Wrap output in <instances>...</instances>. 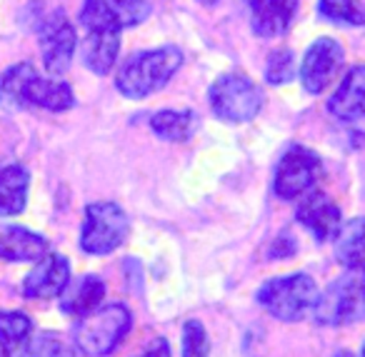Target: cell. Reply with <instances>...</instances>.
<instances>
[{"label": "cell", "mask_w": 365, "mask_h": 357, "mask_svg": "<svg viewBox=\"0 0 365 357\" xmlns=\"http://www.w3.org/2000/svg\"><path fill=\"white\" fill-rule=\"evenodd\" d=\"M0 105H36L53 113H63L76 105V95L66 81H48V78L38 76L31 63H21L0 76Z\"/></svg>", "instance_id": "obj_1"}, {"label": "cell", "mask_w": 365, "mask_h": 357, "mask_svg": "<svg viewBox=\"0 0 365 357\" xmlns=\"http://www.w3.org/2000/svg\"><path fill=\"white\" fill-rule=\"evenodd\" d=\"M182 66V53L175 46H163L155 51L135 53L120 66L115 78V88L130 100L150 95L160 90Z\"/></svg>", "instance_id": "obj_2"}, {"label": "cell", "mask_w": 365, "mask_h": 357, "mask_svg": "<svg viewBox=\"0 0 365 357\" xmlns=\"http://www.w3.org/2000/svg\"><path fill=\"white\" fill-rule=\"evenodd\" d=\"M133 315L123 302L96 307L73 325V345L86 357H108L130 332Z\"/></svg>", "instance_id": "obj_3"}, {"label": "cell", "mask_w": 365, "mask_h": 357, "mask_svg": "<svg viewBox=\"0 0 365 357\" xmlns=\"http://www.w3.org/2000/svg\"><path fill=\"white\" fill-rule=\"evenodd\" d=\"M318 325L340 327L365 320V272L350 270L345 277H338L323 295H318L313 307Z\"/></svg>", "instance_id": "obj_4"}, {"label": "cell", "mask_w": 365, "mask_h": 357, "mask_svg": "<svg viewBox=\"0 0 365 357\" xmlns=\"http://www.w3.org/2000/svg\"><path fill=\"white\" fill-rule=\"evenodd\" d=\"M318 295L320 292L313 277L295 272V275L273 277V280L263 282L258 290V302L278 320L295 322L313 310Z\"/></svg>", "instance_id": "obj_5"}, {"label": "cell", "mask_w": 365, "mask_h": 357, "mask_svg": "<svg viewBox=\"0 0 365 357\" xmlns=\"http://www.w3.org/2000/svg\"><path fill=\"white\" fill-rule=\"evenodd\" d=\"M210 108L225 123H248L263 108V90L248 76L228 73L210 88Z\"/></svg>", "instance_id": "obj_6"}, {"label": "cell", "mask_w": 365, "mask_h": 357, "mask_svg": "<svg viewBox=\"0 0 365 357\" xmlns=\"http://www.w3.org/2000/svg\"><path fill=\"white\" fill-rule=\"evenodd\" d=\"M128 237V215L118 202H91L81 230V250L88 255H108Z\"/></svg>", "instance_id": "obj_7"}, {"label": "cell", "mask_w": 365, "mask_h": 357, "mask_svg": "<svg viewBox=\"0 0 365 357\" xmlns=\"http://www.w3.org/2000/svg\"><path fill=\"white\" fill-rule=\"evenodd\" d=\"M320 172V160L313 150L303 145H293L283 152L275 170V192L283 200H295L313 187Z\"/></svg>", "instance_id": "obj_8"}, {"label": "cell", "mask_w": 365, "mask_h": 357, "mask_svg": "<svg viewBox=\"0 0 365 357\" xmlns=\"http://www.w3.org/2000/svg\"><path fill=\"white\" fill-rule=\"evenodd\" d=\"M38 36H41V51H43L46 71L51 76H63L71 68L73 53H76L78 46L76 31L68 23L66 13L53 11L48 18H43L41 28H38Z\"/></svg>", "instance_id": "obj_9"}, {"label": "cell", "mask_w": 365, "mask_h": 357, "mask_svg": "<svg viewBox=\"0 0 365 357\" xmlns=\"http://www.w3.org/2000/svg\"><path fill=\"white\" fill-rule=\"evenodd\" d=\"M148 16H150L148 0H86L81 8V23L86 31L91 28L123 31L143 23Z\"/></svg>", "instance_id": "obj_10"}, {"label": "cell", "mask_w": 365, "mask_h": 357, "mask_svg": "<svg viewBox=\"0 0 365 357\" xmlns=\"http://www.w3.org/2000/svg\"><path fill=\"white\" fill-rule=\"evenodd\" d=\"M343 48L333 38H318L308 53L303 56V66H300V83L308 93L318 95L330 86L335 76H338L340 66H343Z\"/></svg>", "instance_id": "obj_11"}, {"label": "cell", "mask_w": 365, "mask_h": 357, "mask_svg": "<svg viewBox=\"0 0 365 357\" xmlns=\"http://www.w3.org/2000/svg\"><path fill=\"white\" fill-rule=\"evenodd\" d=\"M68 282H71V262H68V257L48 252L28 272L21 290L28 300H51V297H58L66 290Z\"/></svg>", "instance_id": "obj_12"}, {"label": "cell", "mask_w": 365, "mask_h": 357, "mask_svg": "<svg viewBox=\"0 0 365 357\" xmlns=\"http://www.w3.org/2000/svg\"><path fill=\"white\" fill-rule=\"evenodd\" d=\"M298 222L315 237L318 242L335 240V235L343 227V215L340 207L323 192H313L298 205Z\"/></svg>", "instance_id": "obj_13"}, {"label": "cell", "mask_w": 365, "mask_h": 357, "mask_svg": "<svg viewBox=\"0 0 365 357\" xmlns=\"http://www.w3.org/2000/svg\"><path fill=\"white\" fill-rule=\"evenodd\" d=\"M250 8V26L255 36L278 38L290 28L298 11V0H245Z\"/></svg>", "instance_id": "obj_14"}, {"label": "cell", "mask_w": 365, "mask_h": 357, "mask_svg": "<svg viewBox=\"0 0 365 357\" xmlns=\"http://www.w3.org/2000/svg\"><path fill=\"white\" fill-rule=\"evenodd\" d=\"M328 110L345 123L360 120L365 115V66H355L345 73L338 90L328 100Z\"/></svg>", "instance_id": "obj_15"}, {"label": "cell", "mask_w": 365, "mask_h": 357, "mask_svg": "<svg viewBox=\"0 0 365 357\" xmlns=\"http://www.w3.org/2000/svg\"><path fill=\"white\" fill-rule=\"evenodd\" d=\"M120 31L113 28H91L83 38V63L96 76H108L118 61Z\"/></svg>", "instance_id": "obj_16"}, {"label": "cell", "mask_w": 365, "mask_h": 357, "mask_svg": "<svg viewBox=\"0 0 365 357\" xmlns=\"http://www.w3.org/2000/svg\"><path fill=\"white\" fill-rule=\"evenodd\" d=\"M51 245L43 235L18 225H0V257L11 262H38L48 255Z\"/></svg>", "instance_id": "obj_17"}, {"label": "cell", "mask_w": 365, "mask_h": 357, "mask_svg": "<svg viewBox=\"0 0 365 357\" xmlns=\"http://www.w3.org/2000/svg\"><path fill=\"white\" fill-rule=\"evenodd\" d=\"M103 297H106V285L98 275L78 277L76 282H68V287L61 292V310L66 315L83 317L101 307Z\"/></svg>", "instance_id": "obj_18"}, {"label": "cell", "mask_w": 365, "mask_h": 357, "mask_svg": "<svg viewBox=\"0 0 365 357\" xmlns=\"http://www.w3.org/2000/svg\"><path fill=\"white\" fill-rule=\"evenodd\" d=\"M335 257L348 270H365V217L345 222L335 235Z\"/></svg>", "instance_id": "obj_19"}, {"label": "cell", "mask_w": 365, "mask_h": 357, "mask_svg": "<svg viewBox=\"0 0 365 357\" xmlns=\"http://www.w3.org/2000/svg\"><path fill=\"white\" fill-rule=\"evenodd\" d=\"M31 175L23 165H8L0 170V215L11 217L23 212L28 200Z\"/></svg>", "instance_id": "obj_20"}, {"label": "cell", "mask_w": 365, "mask_h": 357, "mask_svg": "<svg viewBox=\"0 0 365 357\" xmlns=\"http://www.w3.org/2000/svg\"><path fill=\"white\" fill-rule=\"evenodd\" d=\"M150 128L168 143H185L198 130V115L193 110H160L150 118Z\"/></svg>", "instance_id": "obj_21"}, {"label": "cell", "mask_w": 365, "mask_h": 357, "mask_svg": "<svg viewBox=\"0 0 365 357\" xmlns=\"http://www.w3.org/2000/svg\"><path fill=\"white\" fill-rule=\"evenodd\" d=\"M33 335V320L26 312L0 310V350L3 355L16 357Z\"/></svg>", "instance_id": "obj_22"}, {"label": "cell", "mask_w": 365, "mask_h": 357, "mask_svg": "<svg viewBox=\"0 0 365 357\" xmlns=\"http://www.w3.org/2000/svg\"><path fill=\"white\" fill-rule=\"evenodd\" d=\"M16 357H76V350L56 332H41L31 337Z\"/></svg>", "instance_id": "obj_23"}, {"label": "cell", "mask_w": 365, "mask_h": 357, "mask_svg": "<svg viewBox=\"0 0 365 357\" xmlns=\"http://www.w3.org/2000/svg\"><path fill=\"white\" fill-rule=\"evenodd\" d=\"M318 11L330 23H345V26H363L365 23V11L358 0H320Z\"/></svg>", "instance_id": "obj_24"}, {"label": "cell", "mask_w": 365, "mask_h": 357, "mask_svg": "<svg viewBox=\"0 0 365 357\" xmlns=\"http://www.w3.org/2000/svg\"><path fill=\"white\" fill-rule=\"evenodd\" d=\"M295 76V58L288 48H278V51L270 53L268 66H265V81L270 86H283L290 83Z\"/></svg>", "instance_id": "obj_25"}, {"label": "cell", "mask_w": 365, "mask_h": 357, "mask_svg": "<svg viewBox=\"0 0 365 357\" xmlns=\"http://www.w3.org/2000/svg\"><path fill=\"white\" fill-rule=\"evenodd\" d=\"M210 342L208 332L198 320H188L182 325V357H208Z\"/></svg>", "instance_id": "obj_26"}, {"label": "cell", "mask_w": 365, "mask_h": 357, "mask_svg": "<svg viewBox=\"0 0 365 357\" xmlns=\"http://www.w3.org/2000/svg\"><path fill=\"white\" fill-rule=\"evenodd\" d=\"M293 252H295V245L288 235L278 237V240L273 242V247H270V257H290Z\"/></svg>", "instance_id": "obj_27"}, {"label": "cell", "mask_w": 365, "mask_h": 357, "mask_svg": "<svg viewBox=\"0 0 365 357\" xmlns=\"http://www.w3.org/2000/svg\"><path fill=\"white\" fill-rule=\"evenodd\" d=\"M138 357H170V345H168V340L158 337V340H153L150 345H148V350Z\"/></svg>", "instance_id": "obj_28"}, {"label": "cell", "mask_w": 365, "mask_h": 357, "mask_svg": "<svg viewBox=\"0 0 365 357\" xmlns=\"http://www.w3.org/2000/svg\"><path fill=\"white\" fill-rule=\"evenodd\" d=\"M335 357H355V355H353V352L345 350V352H338V355H335Z\"/></svg>", "instance_id": "obj_29"}, {"label": "cell", "mask_w": 365, "mask_h": 357, "mask_svg": "<svg viewBox=\"0 0 365 357\" xmlns=\"http://www.w3.org/2000/svg\"><path fill=\"white\" fill-rule=\"evenodd\" d=\"M200 3H205V6H213V3H218V0H200Z\"/></svg>", "instance_id": "obj_30"}, {"label": "cell", "mask_w": 365, "mask_h": 357, "mask_svg": "<svg viewBox=\"0 0 365 357\" xmlns=\"http://www.w3.org/2000/svg\"><path fill=\"white\" fill-rule=\"evenodd\" d=\"M360 357H365V345H363V355H360Z\"/></svg>", "instance_id": "obj_31"}, {"label": "cell", "mask_w": 365, "mask_h": 357, "mask_svg": "<svg viewBox=\"0 0 365 357\" xmlns=\"http://www.w3.org/2000/svg\"><path fill=\"white\" fill-rule=\"evenodd\" d=\"M363 272H365V270H363Z\"/></svg>", "instance_id": "obj_32"}, {"label": "cell", "mask_w": 365, "mask_h": 357, "mask_svg": "<svg viewBox=\"0 0 365 357\" xmlns=\"http://www.w3.org/2000/svg\"><path fill=\"white\" fill-rule=\"evenodd\" d=\"M6 357H8V355H6Z\"/></svg>", "instance_id": "obj_33"}]
</instances>
